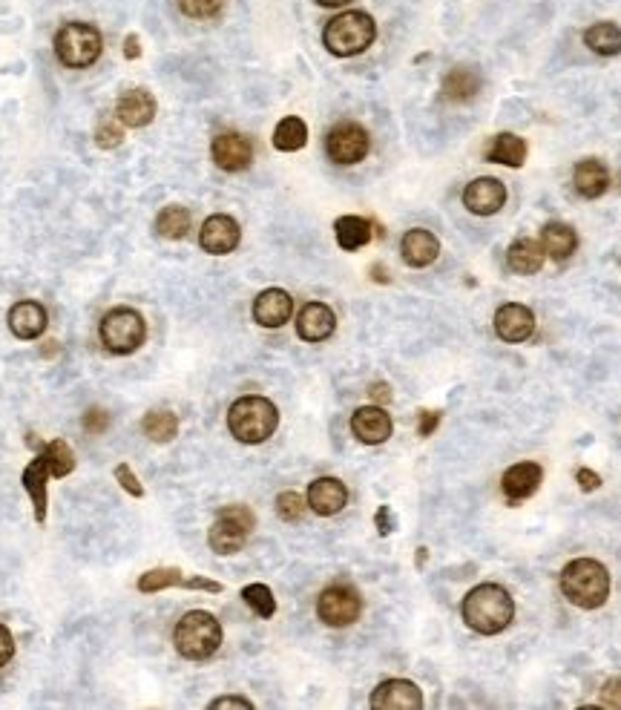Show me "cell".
Here are the masks:
<instances>
[{
	"instance_id": "obj_1",
	"label": "cell",
	"mask_w": 621,
	"mask_h": 710,
	"mask_svg": "<svg viewBox=\"0 0 621 710\" xmlns=\"http://www.w3.org/2000/svg\"><path fill=\"white\" fill-rule=\"evenodd\" d=\"M460 616L469 630L481 636H498L515 619V601L501 584H478L460 601Z\"/></svg>"
},
{
	"instance_id": "obj_2",
	"label": "cell",
	"mask_w": 621,
	"mask_h": 710,
	"mask_svg": "<svg viewBox=\"0 0 621 710\" xmlns=\"http://www.w3.org/2000/svg\"><path fill=\"white\" fill-rule=\"evenodd\" d=\"M72 472H75V452L64 440L46 443L44 449L38 452V458L23 469L21 483L23 489L29 492V498H32L38 524L46 521V481L49 478H67Z\"/></svg>"
},
{
	"instance_id": "obj_3",
	"label": "cell",
	"mask_w": 621,
	"mask_h": 710,
	"mask_svg": "<svg viewBox=\"0 0 621 710\" xmlns=\"http://www.w3.org/2000/svg\"><path fill=\"white\" fill-rule=\"evenodd\" d=\"M561 593L581 610H598L610 598V573L596 558H575L561 570Z\"/></svg>"
},
{
	"instance_id": "obj_4",
	"label": "cell",
	"mask_w": 621,
	"mask_h": 710,
	"mask_svg": "<svg viewBox=\"0 0 621 710\" xmlns=\"http://www.w3.org/2000/svg\"><path fill=\"white\" fill-rule=\"evenodd\" d=\"M276 426H279V409L268 397L248 394L239 397L228 409V429L239 443L248 446L265 443L276 432Z\"/></svg>"
},
{
	"instance_id": "obj_5",
	"label": "cell",
	"mask_w": 621,
	"mask_h": 710,
	"mask_svg": "<svg viewBox=\"0 0 621 710\" xmlns=\"http://www.w3.org/2000/svg\"><path fill=\"white\" fill-rule=\"evenodd\" d=\"M374 38H377V23L360 9H348L343 15L331 18L322 29V46L337 58H354L366 52L368 46L374 44Z\"/></svg>"
},
{
	"instance_id": "obj_6",
	"label": "cell",
	"mask_w": 621,
	"mask_h": 710,
	"mask_svg": "<svg viewBox=\"0 0 621 710\" xmlns=\"http://www.w3.org/2000/svg\"><path fill=\"white\" fill-rule=\"evenodd\" d=\"M173 644H176L179 656L187 662H205L222 647V624L213 613L190 610L176 624Z\"/></svg>"
},
{
	"instance_id": "obj_7",
	"label": "cell",
	"mask_w": 621,
	"mask_h": 710,
	"mask_svg": "<svg viewBox=\"0 0 621 710\" xmlns=\"http://www.w3.org/2000/svg\"><path fill=\"white\" fill-rule=\"evenodd\" d=\"M55 58L69 69H87L101 58V32L84 21H69L55 32Z\"/></svg>"
},
{
	"instance_id": "obj_8",
	"label": "cell",
	"mask_w": 621,
	"mask_h": 710,
	"mask_svg": "<svg viewBox=\"0 0 621 710\" xmlns=\"http://www.w3.org/2000/svg\"><path fill=\"white\" fill-rule=\"evenodd\" d=\"M101 343L110 354H133L147 340V322L138 314L136 308H113L110 314H104L101 320Z\"/></svg>"
},
{
	"instance_id": "obj_9",
	"label": "cell",
	"mask_w": 621,
	"mask_h": 710,
	"mask_svg": "<svg viewBox=\"0 0 621 710\" xmlns=\"http://www.w3.org/2000/svg\"><path fill=\"white\" fill-rule=\"evenodd\" d=\"M253 527H256V518L248 506H225L207 532V544L216 555H233L245 547Z\"/></svg>"
},
{
	"instance_id": "obj_10",
	"label": "cell",
	"mask_w": 621,
	"mask_h": 710,
	"mask_svg": "<svg viewBox=\"0 0 621 710\" xmlns=\"http://www.w3.org/2000/svg\"><path fill=\"white\" fill-rule=\"evenodd\" d=\"M363 598L351 584H331L317 598V616L328 627H348L360 619Z\"/></svg>"
},
{
	"instance_id": "obj_11",
	"label": "cell",
	"mask_w": 621,
	"mask_h": 710,
	"mask_svg": "<svg viewBox=\"0 0 621 710\" xmlns=\"http://www.w3.org/2000/svg\"><path fill=\"white\" fill-rule=\"evenodd\" d=\"M371 138H368L366 127L357 121H340L328 130L325 136V153L334 164H360L368 156Z\"/></svg>"
},
{
	"instance_id": "obj_12",
	"label": "cell",
	"mask_w": 621,
	"mask_h": 710,
	"mask_svg": "<svg viewBox=\"0 0 621 710\" xmlns=\"http://www.w3.org/2000/svg\"><path fill=\"white\" fill-rule=\"evenodd\" d=\"M210 156H213L219 170H225V173H242V170L251 167L253 161L251 138L242 136V133H233V130L219 133V136L213 138V144H210Z\"/></svg>"
},
{
	"instance_id": "obj_13",
	"label": "cell",
	"mask_w": 621,
	"mask_h": 710,
	"mask_svg": "<svg viewBox=\"0 0 621 710\" xmlns=\"http://www.w3.org/2000/svg\"><path fill=\"white\" fill-rule=\"evenodd\" d=\"M239 239H242V230H239V222L228 216V213H216L205 219V225L199 230V245L202 251L210 253V256H225V253H233L239 248Z\"/></svg>"
},
{
	"instance_id": "obj_14",
	"label": "cell",
	"mask_w": 621,
	"mask_h": 710,
	"mask_svg": "<svg viewBox=\"0 0 621 710\" xmlns=\"http://www.w3.org/2000/svg\"><path fill=\"white\" fill-rule=\"evenodd\" d=\"M506 205V187L501 179L483 176L466 184L463 190V207L475 216H495Z\"/></svg>"
},
{
	"instance_id": "obj_15",
	"label": "cell",
	"mask_w": 621,
	"mask_h": 710,
	"mask_svg": "<svg viewBox=\"0 0 621 710\" xmlns=\"http://www.w3.org/2000/svg\"><path fill=\"white\" fill-rule=\"evenodd\" d=\"M170 587H187V590H205V593H222V584L219 581H210V578H184L182 570L176 567H159V570H150L138 578V590L141 593H161V590H170Z\"/></svg>"
},
{
	"instance_id": "obj_16",
	"label": "cell",
	"mask_w": 621,
	"mask_h": 710,
	"mask_svg": "<svg viewBox=\"0 0 621 710\" xmlns=\"http://www.w3.org/2000/svg\"><path fill=\"white\" fill-rule=\"evenodd\" d=\"M391 414L383 406H360L351 414V432L366 446H380L391 437Z\"/></svg>"
},
{
	"instance_id": "obj_17",
	"label": "cell",
	"mask_w": 621,
	"mask_h": 710,
	"mask_svg": "<svg viewBox=\"0 0 621 710\" xmlns=\"http://www.w3.org/2000/svg\"><path fill=\"white\" fill-rule=\"evenodd\" d=\"M535 331V314L521 302H506L495 311V334L504 343H524Z\"/></svg>"
},
{
	"instance_id": "obj_18",
	"label": "cell",
	"mask_w": 621,
	"mask_h": 710,
	"mask_svg": "<svg viewBox=\"0 0 621 710\" xmlns=\"http://www.w3.org/2000/svg\"><path fill=\"white\" fill-rule=\"evenodd\" d=\"M371 708L377 710H420L423 693L409 679H389L371 693Z\"/></svg>"
},
{
	"instance_id": "obj_19",
	"label": "cell",
	"mask_w": 621,
	"mask_h": 710,
	"mask_svg": "<svg viewBox=\"0 0 621 710\" xmlns=\"http://www.w3.org/2000/svg\"><path fill=\"white\" fill-rule=\"evenodd\" d=\"M294 314V299L282 288H265L253 299V322L262 328H282Z\"/></svg>"
},
{
	"instance_id": "obj_20",
	"label": "cell",
	"mask_w": 621,
	"mask_h": 710,
	"mask_svg": "<svg viewBox=\"0 0 621 710\" xmlns=\"http://www.w3.org/2000/svg\"><path fill=\"white\" fill-rule=\"evenodd\" d=\"M337 314L325 302H308L297 314V334L305 343H322L334 334Z\"/></svg>"
},
{
	"instance_id": "obj_21",
	"label": "cell",
	"mask_w": 621,
	"mask_h": 710,
	"mask_svg": "<svg viewBox=\"0 0 621 710\" xmlns=\"http://www.w3.org/2000/svg\"><path fill=\"white\" fill-rule=\"evenodd\" d=\"M9 331L18 337V340H38L46 331V308L35 299H21L9 308Z\"/></svg>"
},
{
	"instance_id": "obj_22",
	"label": "cell",
	"mask_w": 621,
	"mask_h": 710,
	"mask_svg": "<svg viewBox=\"0 0 621 710\" xmlns=\"http://www.w3.org/2000/svg\"><path fill=\"white\" fill-rule=\"evenodd\" d=\"M400 256L409 268H429L440 256V239L432 230L412 228L400 239Z\"/></svg>"
},
{
	"instance_id": "obj_23",
	"label": "cell",
	"mask_w": 621,
	"mask_h": 710,
	"mask_svg": "<svg viewBox=\"0 0 621 710\" xmlns=\"http://www.w3.org/2000/svg\"><path fill=\"white\" fill-rule=\"evenodd\" d=\"M308 506L322 515V518H331L337 512H343L348 504V486L340 478H317V481L308 486Z\"/></svg>"
},
{
	"instance_id": "obj_24",
	"label": "cell",
	"mask_w": 621,
	"mask_h": 710,
	"mask_svg": "<svg viewBox=\"0 0 621 710\" xmlns=\"http://www.w3.org/2000/svg\"><path fill=\"white\" fill-rule=\"evenodd\" d=\"M115 118H118L124 127H133V130L147 127V124L156 118V98L147 90H141V87L127 90L118 98V104H115Z\"/></svg>"
},
{
	"instance_id": "obj_25",
	"label": "cell",
	"mask_w": 621,
	"mask_h": 710,
	"mask_svg": "<svg viewBox=\"0 0 621 710\" xmlns=\"http://www.w3.org/2000/svg\"><path fill=\"white\" fill-rule=\"evenodd\" d=\"M541 481H544V469L527 460V463H515L506 469L504 478H501V489L509 501H527L538 492Z\"/></svg>"
},
{
	"instance_id": "obj_26",
	"label": "cell",
	"mask_w": 621,
	"mask_h": 710,
	"mask_svg": "<svg viewBox=\"0 0 621 710\" xmlns=\"http://www.w3.org/2000/svg\"><path fill=\"white\" fill-rule=\"evenodd\" d=\"M483 87V75L475 67H452L443 75L440 84V95L452 104H463L472 101Z\"/></svg>"
},
{
	"instance_id": "obj_27",
	"label": "cell",
	"mask_w": 621,
	"mask_h": 710,
	"mask_svg": "<svg viewBox=\"0 0 621 710\" xmlns=\"http://www.w3.org/2000/svg\"><path fill=\"white\" fill-rule=\"evenodd\" d=\"M573 184L578 196L584 199H601L610 190V170L601 159H584L575 164Z\"/></svg>"
},
{
	"instance_id": "obj_28",
	"label": "cell",
	"mask_w": 621,
	"mask_h": 710,
	"mask_svg": "<svg viewBox=\"0 0 621 710\" xmlns=\"http://www.w3.org/2000/svg\"><path fill=\"white\" fill-rule=\"evenodd\" d=\"M544 259H547V253L541 248V242H535V239H529V236L515 239V242L509 245V251H506L509 271H515V274L521 276L538 274V271L544 268Z\"/></svg>"
},
{
	"instance_id": "obj_29",
	"label": "cell",
	"mask_w": 621,
	"mask_h": 710,
	"mask_svg": "<svg viewBox=\"0 0 621 710\" xmlns=\"http://www.w3.org/2000/svg\"><path fill=\"white\" fill-rule=\"evenodd\" d=\"M541 248L555 262H564L578 251V233L567 222H547L541 228Z\"/></svg>"
},
{
	"instance_id": "obj_30",
	"label": "cell",
	"mask_w": 621,
	"mask_h": 710,
	"mask_svg": "<svg viewBox=\"0 0 621 710\" xmlns=\"http://www.w3.org/2000/svg\"><path fill=\"white\" fill-rule=\"evenodd\" d=\"M483 156H486V161H495V164H504V167H515L518 170L527 161V141L521 136H515V133H498L486 144Z\"/></svg>"
},
{
	"instance_id": "obj_31",
	"label": "cell",
	"mask_w": 621,
	"mask_h": 710,
	"mask_svg": "<svg viewBox=\"0 0 621 710\" xmlns=\"http://www.w3.org/2000/svg\"><path fill=\"white\" fill-rule=\"evenodd\" d=\"M334 236H337V245L343 251H360V248H366L368 242H371L374 225L368 219H363V216H340L334 222Z\"/></svg>"
},
{
	"instance_id": "obj_32",
	"label": "cell",
	"mask_w": 621,
	"mask_h": 710,
	"mask_svg": "<svg viewBox=\"0 0 621 710\" xmlns=\"http://www.w3.org/2000/svg\"><path fill=\"white\" fill-rule=\"evenodd\" d=\"M584 44L593 49L596 55H619L621 52V26L613 21H598L584 32Z\"/></svg>"
},
{
	"instance_id": "obj_33",
	"label": "cell",
	"mask_w": 621,
	"mask_h": 710,
	"mask_svg": "<svg viewBox=\"0 0 621 710\" xmlns=\"http://www.w3.org/2000/svg\"><path fill=\"white\" fill-rule=\"evenodd\" d=\"M308 144V127L305 121L297 115H288L276 124L274 130V147L279 153H297Z\"/></svg>"
},
{
	"instance_id": "obj_34",
	"label": "cell",
	"mask_w": 621,
	"mask_h": 710,
	"mask_svg": "<svg viewBox=\"0 0 621 710\" xmlns=\"http://www.w3.org/2000/svg\"><path fill=\"white\" fill-rule=\"evenodd\" d=\"M190 230V210L182 205H167L156 216V233L161 239H184Z\"/></svg>"
},
{
	"instance_id": "obj_35",
	"label": "cell",
	"mask_w": 621,
	"mask_h": 710,
	"mask_svg": "<svg viewBox=\"0 0 621 710\" xmlns=\"http://www.w3.org/2000/svg\"><path fill=\"white\" fill-rule=\"evenodd\" d=\"M144 435L150 437L153 443H170L173 437L179 435V417L167 409H159V412H147L144 414V423H141Z\"/></svg>"
},
{
	"instance_id": "obj_36",
	"label": "cell",
	"mask_w": 621,
	"mask_h": 710,
	"mask_svg": "<svg viewBox=\"0 0 621 710\" xmlns=\"http://www.w3.org/2000/svg\"><path fill=\"white\" fill-rule=\"evenodd\" d=\"M242 598H245V604L251 607L259 619H271L276 613V598L274 593H271V587H265V584H248V587H242Z\"/></svg>"
},
{
	"instance_id": "obj_37",
	"label": "cell",
	"mask_w": 621,
	"mask_h": 710,
	"mask_svg": "<svg viewBox=\"0 0 621 710\" xmlns=\"http://www.w3.org/2000/svg\"><path fill=\"white\" fill-rule=\"evenodd\" d=\"M305 506H308V501H302V495H297V492H282V495L276 498V515H279L282 521H288V524H297V521H302V515H305Z\"/></svg>"
},
{
	"instance_id": "obj_38",
	"label": "cell",
	"mask_w": 621,
	"mask_h": 710,
	"mask_svg": "<svg viewBox=\"0 0 621 710\" xmlns=\"http://www.w3.org/2000/svg\"><path fill=\"white\" fill-rule=\"evenodd\" d=\"M179 9L187 18L207 21V18H216L225 9V0H179Z\"/></svg>"
},
{
	"instance_id": "obj_39",
	"label": "cell",
	"mask_w": 621,
	"mask_h": 710,
	"mask_svg": "<svg viewBox=\"0 0 621 710\" xmlns=\"http://www.w3.org/2000/svg\"><path fill=\"white\" fill-rule=\"evenodd\" d=\"M124 141V130H121V121L118 118H104L95 130V144L101 150H113Z\"/></svg>"
},
{
	"instance_id": "obj_40",
	"label": "cell",
	"mask_w": 621,
	"mask_h": 710,
	"mask_svg": "<svg viewBox=\"0 0 621 710\" xmlns=\"http://www.w3.org/2000/svg\"><path fill=\"white\" fill-rule=\"evenodd\" d=\"M115 481L121 483V489H124L127 495H133V498H144V486H141V481L136 478V472H133L127 463H118V466H115Z\"/></svg>"
},
{
	"instance_id": "obj_41",
	"label": "cell",
	"mask_w": 621,
	"mask_h": 710,
	"mask_svg": "<svg viewBox=\"0 0 621 710\" xmlns=\"http://www.w3.org/2000/svg\"><path fill=\"white\" fill-rule=\"evenodd\" d=\"M84 429L87 435H104L110 429V412L101 409V406H92L84 412Z\"/></svg>"
},
{
	"instance_id": "obj_42",
	"label": "cell",
	"mask_w": 621,
	"mask_h": 710,
	"mask_svg": "<svg viewBox=\"0 0 621 710\" xmlns=\"http://www.w3.org/2000/svg\"><path fill=\"white\" fill-rule=\"evenodd\" d=\"M598 702H601L604 708L621 710V676H616V679H607V682L601 685Z\"/></svg>"
},
{
	"instance_id": "obj_43",
	"label": "cell",
	"mask_w": 621,
	"mask_h": 710,
	"mask_svg": "<svg viewBox=\"0 0 621 710\" xmlns=\"http://www.w3.org/2000/svg\"><path fill=\"white\" fill-rule=\"evenodd\" d=\"M420 417V426H417V435L420 437H432L435 435V429L440 426V417L443 414L440 412H429V409H423V412L417 414Z\"/></svg>"
},
{
	"instance_id": "obj_44",
	"label": "cell",
	"mask_w": 621,
	"mask_h": 710,
	"mask_svg": "<svg viewBox=\"0 0 621 710\" xmlns=\"http://www.w3.org/2000/svg\"><path fill=\"white\" fill-rule=\"evenodd\" d=\"M374 524H377V532H380V535H391V532L397 529V518H394L391 506H380V509H377Z\"/></svg>"
},
{
	"instance_id": "obj_45",
	"label": "cell",
	"mask_w": 621,
	"mask_h": 710,
	"mask_svg": "<svg viewBox=\"0 0 621 710\" xmlns=\"http://www.w3.org/2000/svg\"><path fill=\"white\" fill-rule=\"evenodd\" d=\"M12 656H15V639H12L9 627H3V624H0V667L9 665V662H12Z\"/></svg>"
},
{
	"instance_id": "obj_46",
	"label": "cell",
	"mask_w": 621,
	"mask_h": 710,
	"mask_svg": "<svg viewBox=\"0 0 621 710\" xmlns=\"http://www.w3.org/2000/svg\"><path fill=\"white\" fill-rule=\"evenodd\" d=\"M575 481H578V486L584 489V492H596V489H601V475H596L593 469H578L575 472Z\"/></svg>"
},
{
	"instance_id": "obj_47",
	"label": "cell",
	"mask_w": 621,
	"mask_h": 710,
	"mask_svg": "<svg viewBox=\"0 0 621 710\" xmlns=\"http://www.w3.org/2000/svg\"><path fill=\"white\" fill-rule=\"evenodd\" d=\"M210 708H213V710H219V708L251 710L253 702H251V699H245V696H222V699H213V702H210Z\"/></svg>"
},
{
	"instance_id": "obj_48",
	"label": "cell",
	"mask_w": 621,
	"mask_h": 710,
	"mask_svg": "<svg viewBox=\"0 0 621 710\" xmlns=\"http://www.w3.org/2000/svg\"><path fill=\"white\" fill-rule=\"evenodd\" d=\"M368 394H371V400H374L377 406H383V403H389L391 400V389L386 383H374V386L368 389Z\"/></svg>"
},
{
	"instance_id": "obj_49",
	"label": "cell",
	"mask_w": 621,
	"mask_h": 710,
	"mask_svg": "<svg viewBox=\"0 0 621 710\" xmlns=\"http://www.w3.org/2000/svg\"><path fill=\"white\" fill-rule=\"evenodd\" d=\"M124 55L133 61V58H141V44H138L136 35H127V41H124Z\"/></svg>"
},
{
	"instance_id": "obj_50",
	"label": "cell",
	"mask_w": 621,
	"mask_h": 710,
	"mask_svg": "<svg viewBox=\"0 0 621 710\" xmlns=\"http://www.w3.org/2000/svg\"><path fill=\"white\" fill-rule=\"evenodd\" d=\"M371 276H374V282H389V271H386L383 265H374V268H371Z\"/></svg>"
},
{
	"instance_id": "obj_51",
	"label": "cell",
	"mask_w": 621,
	"mask_h": 710,
	"mask_svg": "<svg viewBox=\"0 0 621 710\" xmlns=\"http://www.w3.org/2000/svg\"><path fill=\"white\" fill-rule=\"evenodd\" d=\"M320 6H325V9H337V6H345V3H351V0H317Z\"/></svg>"
}]
</instances>
